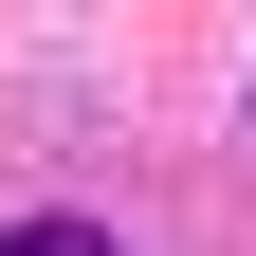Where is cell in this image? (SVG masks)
<instances>
[{"label": "cell", "instance_id": "cell-1", "mask_svg": "<svg viewBox=\"0 0 256 256\" xmlns=\"http://www.w3.org/2000/svg\"><path fill=\"white\" fill-rule=\"evenodd\" d=\"M0 256H110V220H18Z\"/></svg>", "mask_w": 256, "mask_h": 256}]
</instances>
